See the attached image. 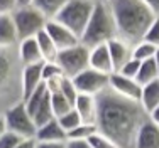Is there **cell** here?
<instances>
[{
	"label": "cell",
	"mask_w": 159,
	"mask_h": 148,
	"mask_svg": "<svg viewBox=\"0 0 159 148\" xmlns=\"http://www.w3.org/2000/svg\"><path fill=\"white\" fill-rule=\"evenodd\" d=\"M97 131L112 140L119 148H134L135 135L149 118L137 101L115 94L108 88L97 96Z\"/></svg>",
	"instance_id": "obj_1"
},
{
	"label": "cell",
	"mask_w": 159,
	"mask_h": 148,
	"mask_svg": "<svg viewBox=\"0 0 159 148\" xmlns=\"http://www.w3.org/2000/svg\"><path fill=\"white\" fill-rule=\"evenodd\" d=\"M107 3L115 20L119 39L125 40L129 45L141 42L156 15L142 0H110Z\"/></svg>",
	"instance_id": "obj_2"
},
{
	"label": "cell",
	"mask_w": 159,
	"mask_h": 148,
	"mask_svg": "<svg viewBox=\"0 0 159 148\" xmlns=\"http://www.w3.org/2000/svg\"><path fill=\"white\" fill-rule=\"evenodd\" d=\"M115 37H119V34H117V25L110 12V7H108V3L98 0L93 9L92 19L86 25L85 32L81 34L80 42L92 51L98 45L108 44Z\"/></svg>",
	"instance_id": "obj_3"
},
{
	"label": "cell",
	"mask_w": 159,
	"mask_h": 148,
	"mask_svg": "<svg viewBox=\"0 0 159 148\" xmlns=\"http://www.w3.org/2000/svg\"><path fill=\"white\" fill-rule=\"evenodd\" d=\"M95 3V0H70L52 20H58L59 24H63L76 37L81 39V34L85 32L86 25L92 19Z\"/></svg>",
	"instance_id": "obj_4"
},
{
	"label": "cell",
	"mask_w": 159,
	"mask_h": 148,
	"mask_svg": "<svg viewBox=\"0 0 159 148\" xmlns=\"http://www.w3.org/2000/svg\"><path fill=\"white\" fill-rule=\"evenodd\" d=\"M12 20L16 24V30L19 36V42L24 39L36 37L41 30H44L48 19L44 17L34 5L31 7H19L12 14Z\"/></svg>",
	"instance_id": "obj_5"
},
{
	"label": "cell",
	"mask_w": 159,
	"mask_h": 148,
	"mask_svg": "<svg viewBox=\"0 0 159 148\" xmlns=\"http://www.w3.org/2000/svg\"><path fill=\"white\" fill-rule=\"evenodd\" d=\"M3 118H5V123H7V131L16 133L22 140H32V138L36 140L37 126L34 123L32 116L27 113L22 101L7 108V111L3 113Z\"/></svg>",
	"instance_id": "obj_6"
},
{
	"label": "cell",
	"mask_w": 159,
	"mask_h": 148,
	"mask_svg": "<svg viewBox=\"0 0 159 148\" xmlns=\"http://www.w3.org/2000/svg\"><path fill=\"white\" fill-rule=\"evenodd\" d=\"M56 64L63 71L64 78L73 79L80 73H83V71H86L90 67V49H86L85 45L80 42L75 47L59 51Z\"/></svg>",
	"instance_id": "obj_7"
},
{
	"label": "cell",
	"mask_w": 159,
	"mask_h": 148,
	"mask_svg": "<svg viewBox=\"0 0 159 148\" xmlns=\"http://www.w3.org/2000/svg\"><path fill=\"white\" fill-rule=\"evenodd\" d=\"M108 81L110 76L97 73L93 69H86L83 73H80L76 78H73V84L80 94H88V96H98L105 89H108Z\"/></svg>",
	"instance_id": "obj_8"
},
{
	"label": "cell",
	"mask_w": 159,
	"mask_h": 148,
	"mask_svg": "<svg viewBox=\"0 0 159 148\" xmlns=\"http://www.w3.org/2000/svg\"><path fill=\"white\" fill-rule=\"evenodd\" d=\"M108 88H110L115 94L125 98L130 101H137L141 99V91L142 86L139 84L135 79L122 76L120 73H112L110 74V81H108Z\"/></svg>",
	"instance_id": "obj_9"
},
{
	"label": "cell",
	"mask_w": 159,
	"mask_h": 148,
	"mask_svg": "<svg viewBox=\"0 0 159 148\" xmlns=\"http://www.w3.org/2000/svg\"><path fill=\"white\" fill-rule=\"evenodd\" d=\"M46 34L51 37V40L54 42V45L58 47V51H64V49L75 47L80 44V37H76L70 29H66L63 24H59L58 20H48L46 27Z\"/></svg>",
	"instance_id": "obj_10"
},
{
	"label": "cell",
	"mask_w": 159,
	"mask_h": 148,
	"mask_svg": "<svg viewBox=\"0 0 159 148\" xmlns=\"http://www.w3.org/2000/svg\"><path fill=\"white\" fill-rule=\"evenodd\" d=\"M41 71H43V64L22 67V71H20V101L27 99L34 91L44 82Z\"/></svg>",
	"instance_id": "obj_11"
},
{
	"label": "cell",
	"mask_w": 159,
	"mask_h": 148,
	"mask_svg": "<svg viewBox=\"0 0 159 148\" xmlns=\"http://www.w3.org/2000/svg\"><path fill=\"white\" fill-rule=\"evenodd\" d=\"M107 47H108V52H110L113 73H119L129 61L132 59V45H129L125 40L115 37V39H112L107 44Z\"/></svg>",
	"instance_id": "obj_12"
},
{
	"label": "cell",
	"mask_w": 159,
	"mask_h": 148,
	"mask_svg": "<svg viewBox=\"0 0 159 148\" xmlns=\"http://www.w3.org/2000/svg\"><path fill=\"white\" fill-rule=\"evenodd\" d=\"M17 54H19V61H20L22 67L37 66V64L44 62L43 56H41V51H39V45L36 42V37L20 40L17 45Z\"/></svg>",
	"instance_id": "obj_13"
},
{
	"label": "cell",
	"mask_w": 159,
	"mask_h": 148,
	"mask_svg": "<svg viewBox=\"0 0 159 148\" xmlns=\"http://www.w3.org/2000/svg\"><path fill=\"white\" fill-rule=\"evenodd\" d=\"M75 111L80 115V120L81 123L86 125H95L97 123V98L95 96H88V94H78L76 101L73 104ZM97 126V125H95Z\"/></svg>",
	"instance_id": "obj_14"
},
{
	"label": "cell",
	"mask_w": 159,
	"mask_h": 148,
	"mask_svg": "<svg viewBox=\"0 0 159 148\" xmlns=\"http://www.w3.org/2000/svg\"><path fill=\"white\" fill-rule=\"evenodd\" d=\"M134 148H159V126L147 118L135 135Z\"/></svg>",
	"instance_id": "obj_15"
},
{
	"label": "cell",
	"mask_w": 159,
	"mask_h": 148,
	"mask_svg": "<svg viewBox=\"0 0 159 148\" xmlns=\"http://www.w3.org/2000/svg\"><path fill=\"white\" fill-rule=\"evenodd\" d=\"M36 142H39V143H66L68 135L61 128V125L58 123V120L54 118L52 121H49V123L43 125L41 128H37Z\"/></svg>",
	"instance_id": "obj_16"
},
{
	"label": "cell",
	"mask_w": 159,
	"mask_h": 148,
	"mask_svg": "<svg viewBox=\"0 0 159 148\" xmlns=\"http://www.w3.org/2000/svg\"><path fill=\"white\" fill-rule=\"evenodd\" d=\"M90 69L108 76L113 73V66H112V59H110V52H108L107 44L98 45V47L90 51Z\"/></svg>",
	"instance_id": "obj_17"
},
{
	"label": "cell",
	"mask_w": 159,
	"mask_h": 148,
	"mask_svg": "<svg viewBox=\"0 0 159 148\" xmlns=\"http://www.w3.org/2000/svg\"><path fill=\"white\" fill-rule=\"evenodd\" d=\"M19 44V36L12 15H0V49H9Z\"/></svg>",
	"instance_id": "obj_18"
},
{
	"label": "cell",
	"mask_w": 159,
	"mask_h": 148,
	"mask_svg": "<svg viewBox=\"0 0 159 148\" xmlns=\"http://www.w3.org/2000/svg\"><path fill=\"white\" fill-rule=\"evenodd\" d=\"M139 104L142 106V109L149 115L154 109L159 106V82L154 81L151 84L142 86L141 91V99H139Z\"/></svg>",
	"instance_id": "obj_19"
},
{
	"label": "cell",
	"mask_w": 159,
	"mask_h": 148,
	"mask_svg": "<svg viewBox=\"0 0 159 148\" xmlns=\"http://www.w3.org/2000/svg\"><path fill=\"white\" fill-rule=\"evenodd\" d=\"M36 42H37V45H39V51H41V56H43L44 62H56L59 51L54 45V42L51 40V37L46 34V30H41V32L37 34Z\"/></svg>",
	"instance_id": "obj_20"
},
{
	"label": "cell",
	"mask_w": 159,
	"mask_h": 148,
	"mask_svg": "<svg viewBox=\"0 0 159 148\" xmlns=\"http://www.w3.org/2000/svg\"><path fill=\"white\" fill-rule=\"evenodd\" d=\"M68 2H70V0H34L32 5L36 7L48 20H52V19H56V15L61 12V9Z\"/></svg>",
	"instance_id": "obj_21"
},
{
	"label": "cell",
	"mask_w": 159,
	"mask_h": 148,
	"mask_svg": "<svg viewBox=\"0 0 159 148\" xmlns=\"http://www.w3.org/2000/svg\"><path fill=\"white\" fill-rule=\"evenodd\" d=\"M157 79H159V69H157L156 62H154V59L141 62V67H139L135 81L141 86H146V84H151V82L157 81Z\"/></svg>",
	"instance_id": "obj_22"
},
{
	"label": "cell",
	"mask_w": 159,
	"mask_h": 148,
	"mask_svg": "<svg viewBox=\"0 0 159 148\" xmlns=\"http://www.w3.org/2000/svg\"><path fill=\"white\" fill-rule=\"evenodd\" d=\"M49 103H51V109H52L54 118H61L63 115H66L68 111L73 109V104H71L61 93L49 94Z\"/></svg>",
	"instance_id": "obj_23"
},
{
	"label": "cell",
	"mask_w": 159,
	"mask_h": 148,
	"mask_svg": "<svg viewBox=\"0 0 159 148\" xmlns=\"http://www.w3.org/2000/svg\"><path fill=\"white\" fill-rule=\"evenodd\" d=\"M49 96V93H48V89H46V84H41L39 88H37L34 93L31 94V96L27 98V99H24L22 103H24V106H25V109H27V113L32 116V113L36 111L37 108H39L41 104H43V101L46 99V98Z\"/></svg>",
	"instance_id": "obj_24"
},
{
	"label": "cell",
	"mask_w": 159,
	"mask_h": 148,
	"mask_svg": "<svg viewBox=\"0 0 159 148\" xmlns=\"http://www.w3.org/2000/svg\"><path fill=\"white\" fill-rule=\"evenodd\" d=\"M32 120L36 123L37 128H41L43 125L49 123V121L54 120V115H52V109H51V103H49V96L43 101V104L32 113Z\"/></svg>",
	"instance_id": "obj_25"
},
{
	"label": "cell",
	"mask_w": 159,
	"mask_h": 148,
	"mask_svg": "<svg viewBox=\"0 0 159 148\" xmlns=\"http://www.w3.org/2000/svg\"><path fill=\"white\" fill-rule=\"evenodd\" d=\"M156 51H157V47H154L152 44L146 42V40H141V42H137L135 45H132V57L144 62V61L154 59Z\"/></svg>",
	"instance_id": "obj_26"
},
{
	"label": "cell",
	"mask_w": 159,
	"mask_h": 148,
	"mask_svg": "<svg viewBox=\"0 0 159 148\" xmlns=\"http://www.w3.org/2000/svg\"><path fill=\"white\" fill-rule=\"evenodd\" d=\"M97 133V126L95 125H86L81 123L78 128H75L73 131L68 133V140H76V142H88L93 135Z\"/></svg>",
	"instance_id": "obj_27"
},
{
	"label": "cell",
	"mask_w": 159,
	"mask_h": 148,
	"mask_svg": "<svg viewBox=\"0 0 159 148\" xmlns=\"http://www.w3.org/2000/svg\"><path fill=\"white\" fill-rule=\"evenodd\" d=\"M58 120V123L61 125V128L64 131H66V135L70 133V131H73L75 128H78L80 125H81V120H80V115L76 111H75V108L71 109V111H68L66 115H63L61 118H56Z\"/></svg>",
	"instance_id": "obj_28"
},
{
	"label": "cell",
	"mask_w": 159,
	"mask_h": 148,
	"mask_svg": "<svg viewBox=\"0 0 159 148\" xmlns=\"http://www.w3.org/2000/svg\"><path fill=\"white\" fill-rule=\"evenodd\" d=\"M41 74H43V81L46 82L49 79L63 76V71L59 69V66L56 62H43V71H41Z\"/></svg>",
	"instance_id": "obj_29"
},
{
	"label": "cell",
	"mask_w": 159,
	"mask_h": 148,
	"mask_svg": "<svg viewBox=\"0 0 159 148\" xmlns=\"http://www.w3.org/2000/svg\"><path fill=\"white\" fill-rule=\"evenodd\" d=\"M61 94L64 98H66L68 101H70L71 104H75V101H76V98H78V91L76 88H75V84H73V79H70V78H64V81H63V86H61Z\"/></svg>",
	"instance_id": "obj_30"
},
{
	"label": "cell",
	"mask_w": 159,
	"mask_h": 148,
	"mask_svg": "<svg viewBox=\"0 0 159 148\" xmlns=\"http://www.w3.org/2000/svg\"><path fill=\"white\" fill-rule=\"evenodd\" d=\"M142 40L152 44L154 47H159V17L154 19V22L151 24V27L147 29V32H146V36H144Z\"/></svg>",
	"instance_id": "obj_31"
},
{
	"label": "cell",
	"mask_w": 159,
	"mask_h": 148,
	"mask_svg": "<svg viewBox=\"0 0 159 148\" xmlns=\"http://www.w3.org/2000/svg\"><path fill=\"white\" fill-rule=\"evenodd\" d=\"M88 143L92 145V148H119L115 143L112 142V140H108L107 136L100 135L98 131L88 140Z\"/></svg>",
	"instance_id": "obj_32"
},
{
	"label": "cell",
	"mask_w": 159,
	"mask_h": 148,
	"mask_svg": "<svg viewBox=\"0 0 159 148\" xmlns=\"http://www.w3.org/2000/svg\"><path fill=\"white\" fill-rule=\"evenodd\" d=\"M20 142H22L20 136H17L12 131H5L0 136V148H16Z\"/></svg>",
	"instance_id": "obj_33"
},
{
	"label": "cell",
	"mask_w": 159,
	"mask_h": 148,
	"mask_svg": "<svg viewBox=\"0 0 159 148\" xmlns=\"http://www.w3.org/2000/svg\"><path fill=\"white\" fill-rule=\"evenodd\" d=\"M139 67H141V61H137V59L132 57V59L125 64V66H124L122 69L119 71V73L122 74V76H127V78L135 79V78H137V73H139Z\"/></svg>",
	"instance_id": "obj_34"
},
{
	"label": "cell",
	"mask_w": 159,
	"mask_h": 148,
	"mask_svg": "<svg viewBox=\"0 0 159 148\" xmlns=\"http://www.w3.org/2000/svg\"><path fill=\"white\" fill-rule=\"evenodd\" d=\"M17 9V0H0V15H12Z\"/></svg>",
	"instance_id": "obj_35"
},
{
	"label": "cell",
	"mask_w": 159,
	"mask_h": 148,
	"mask_svg": "<svg viewBox=\"0 0 159 148\" xmlns=\"http://www.w3.org/2000/svg\"><path fill=\"white\" fill-rule=\"evenodd\" d=\"M146 3V7L151 10L156 17H159V0H142Z\"/></svg>",
	"instance_id": "obj_36"
},
{
	"label": "cell",
	"mask_w": 159,
	"mask_h": 148,
	"mask_svg": "<svg viewBox=\"0 0 159 148\" xmlns=\"http://www.w3.org/2000/svg\"><path fill=\"white\" fill-rule=\"evenodd\" d=\"M66 148H92L88 142H76V140H68Z\"/></svg>",
	"instance_id": "obj_37"
},
{
	"label": "cell",
	"mask_w": 159,
	"mask_h": 148,
	"mask_svg": "<svg viewBox=\"0 0 159 148\" xmlns=\"http://www.w3.org/2000/svg\"><path fill=\"white\" fill-rule=\"evenodd\" d=\"M36 148H66V143H39V142H36Z\"/></svg>",
	"instance_id": "obj_38"
},
{
	"label": "cell",
	"mask_w": 159,
	"mask_h": 148,
	"mask_svg": "<svg viewBox=\"0 0 159 148\" xmlns=\"http://www.w3.org/2000/svg\"><path fill=\"white\" fill-rule=\"evenodd\" d=\"M16 148H36V140H22Z\"/></svg>",
	"instance_id": "obj_39"
},
{
	"label": "cell",
	"mask_w": 159,
	"mask_h": 148,
	"mask_svg": "<svg viewBox=\"0 0 159 148\" xmlns=\"http://www.w3.org/2000/svg\"><path fill=\"white\" fill-rule=\"evenodd\" d=\"M149 120L152 121L154 125H157V126H159V106L154 109L152 113H149Z\"/></svg>",
	"instance_id": "obj_40"
},
{
	"label": "cell",
	"mask_w": 159,
	"mask_h": 148,
	"mask_svg": "<svg viewBox=\"0 0 159 148\" xmlns=\"http://www.w3.org/2000/svg\"><path fill=\"white\" fill-rule=\"evenodd\" d=\"M7 131V123H5V118H3V115H0V136Z\"/></svg>",
	"instance_id": "obj_41"
},
{
	"label": "cell",
	"mask_w": 159,
	"mask_h": 148,
	"mask_svg": "<svg viewBox=\"0 0 159 148\" xmlns=\"http://www.w3.org/2000/svg\"><path fill=\"white\" fill-rule=\"evenodd\" d=\"M32 3H34V0H17L19 7H31Z\"/></svg>",
	"instance_id": "obj_42"
},
{
	"label": "cell",
	"mask_w": 159,
	"mask_h": 148,
	"mask_svg": "<svg viewBox=\"0 0 159 148\" xmlns=\"http://www.w3.org/2000/svg\"><path fill=\"white\" fill-rule=\"evenodd\" d=\"M154 62H156V66H157V69H159V47H157L156 54H154Z\"/></svg>",
	"instance_id": "obj_43"
},
{
	"label": "cell",
	"mask_w": 159,
	"mask_h": 148,
	"mask_svg": "<svg viewBox=\"0 0 159 148\" xmlns=\"http://www.w3.org/2000/svg\"><path fill=\"white\" fill-rule=\"evenodd\" d=\"M100 2H105V3H107V2H110V0H100Z\"/></svg>",
	"instance_id": "obj_44"
},
{
	"label": "cell",
	"mask_w": 159,
	"mask_h": 148,
	"mask_svg": "<svg viewBox=\"0 0 159 148\" xmlns=\"http://www.w3.org/2000/svg\"><path fill=\"white\" fill-rule=\"evenodd\" d=\"M95 2H98V0H95Z\"/></svg>",
	"instance_id": "obj_45"
},
{
	"label": "cell",
	"mask_w": 159,
	"mask_h": 148,
	"mask_svg": "<svg viewBox=\"0 0 159 148\" xmlns=\"http://www.w3.org/2000/svg\"><path fill=\"white\" fill-rule=\"evenodd\" d=\"M157 82H159V79H157Z\"/></svg>",
	"instance_id": "obj_46"
}]
</instances>
